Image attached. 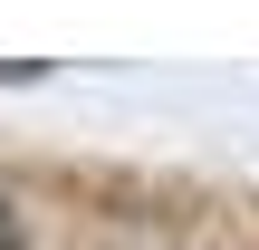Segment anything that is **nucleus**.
<instances>
[{"label": "nucleus", "mask_w": 259, "mask_h": 250, "mask_svg": "<svg viewBox=\"0 0 259 250\" xmlns=\"http://www.w3.org/2000/svg\"><path fill=\"white\" fill-rule=\"evenodd\" d=\"M0 250H19V231H10V202H0Z\"/></svg>", "instance_id": "1"}]
</instances>
